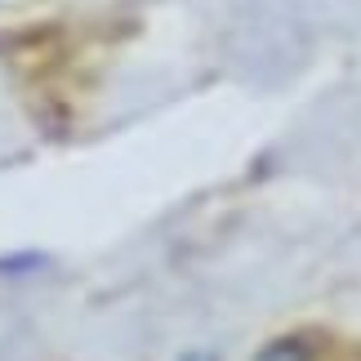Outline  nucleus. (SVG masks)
Masks as SVG:
<instances>
[{"label":"nucleus","mask_w":361,"mask_h":361,"mask_svg":"<svg viewBox=\"0 0 361 361\" xmlns=\"http://www.w3.org/2000/svg\"><path fill=\"white\" fill-rule=\"evenodd\" d=\"M255 361H317V357H312V348H308L303 339H295V335H290V339H276V343H268V348H263Z\"/></svg>","instance_id":"obj_1"}]
</instances>
